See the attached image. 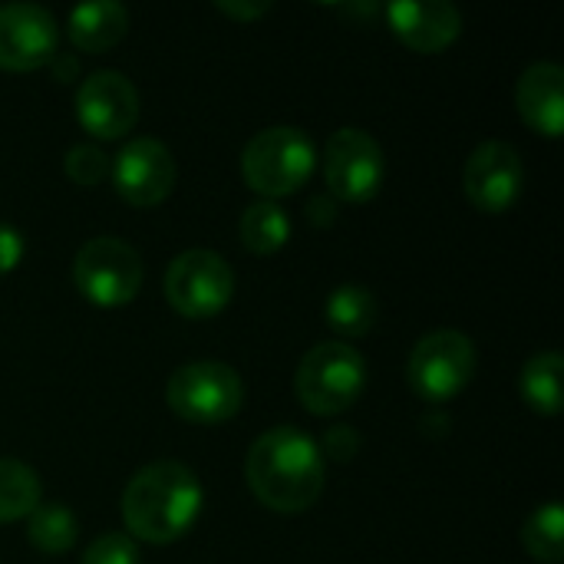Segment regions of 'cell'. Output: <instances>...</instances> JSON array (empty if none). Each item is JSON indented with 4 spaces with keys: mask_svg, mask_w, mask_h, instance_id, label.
Returning <instances> with one entry per match:
<instances>
[{
    "mask_svg": "<svg viewBox=\"0 0 564 564\" xmlns=\"http://www.w3.org/2000/svg\"><path fill=\"white\" fill-rule=\"evenodd\" d=\"M63 169H66V175H69L76 185L93 188V185H99V182L109 175V155H106L99 145L79 142V145H73V149L66 152Z\"/></svg>",
    "mask_w": 564,
    "mask_h": 564,
    "instance_id": "23",
    "label": "cell"
},
{
    "mask_svg": "<svg viewBox=\"0 0 564 564\" xmlns=\"http://www.w3.org/2000/svg\"><path fill=\"white\" fill-rule=\"evenodd\" d=\"M522 545L535 562L562 564L564 558V512L558 502L539 506L522 525Z\"/></svg>",
    "mask_w": 564,
    "mask_h": 564,
    "instance_id": "22",
    "label": "cell"
},
{
    "mask_svg": "<svg viewBox=\"0 0 564 564\" xmlns=\"http://www.w3.org/2000/svg\"><path fill=\"white\" fill-rule=\"evenodd\" d=\"M202 482L175 459L142 466L122 492V522L132 539L149 545H169L182 539L202 516Z\"/></svg>",
    "mask_w": 564,
    "mask_h": 564,
    "instance_id": "2",
    "label": "cell"
},
{
    "mask_svg": "<svg viewBox=\"0 0 564 564\" xmlns=\"http://www.w3.org/2000/svg\"><path fill=\"white\" fill-rule=\"evenodd\" d=\"M165 403L185 423L218 426L238 416L245 403V383L235 373V367L221 360H195L169 377Z\"/></svg>",
    "mask_w": 564,
    "mask_h": 564,
    "instance_id": "5",
    "label": "cell"
},
{
    "mask_svg": "<svg viewBox=\"0 0 564 564\" xmlns=\"http://www.w3.org/2000/svg\"><path fill=\"white\" fill-rule=\"evenodd\" d=\"M245 479L264 509L294 516L321 499L327 469L317 443L307 433L294 426H274L261 433L248 449Z\"/></svg>",
    "mask_w": 564,
    "mask_h": 564,
    "instance_id": "1",
    "label": "cell"
},
{
    "mask_svg": "<svg viewBox=\"0 0 564 564\" xmlns=\"http://www.w3.org/2000/svg\"><path fill=\"white\" fill-rule=\"evenodd\" d=\"M317 449H321V456H330V459H337V463H347V459H354L357 449H360V433H354L350 426H334V430L324 436V443H321Z\"/></svg>",
    "mask_w": 564,
    "mask_h": 564,
    "instance_id": "25",
    "label": "cell"
},
{
    "mask_svg": "<svg viewBox=\"0 0 564 564\" xmlns=\"http://www.w3.org/2000/svg\"><path fill=\"white\" fill-rule=\"evenodd\" d=\"M516 102L522 119L549 135L558 139L564 129V69L558 63H532L516 86Z\"/></svg>",
    "mask_w": 564,
    "mask_h": 564,
    "instance_id": "15",
    "label": "cell"
},
{
    "mask_svg": "<svg viewBox=\"0 0 564 564\" xmlns=\"http://www.w3.org/2000/svg\"><path fill=\"white\" fill-rule=\"evenodd\" d=\"M73 281L76 291L96 307H122L142 288V258L122 238L99 235L76 251Z\"/></svg>",
    "mask_w": 564,
    "mask_h": 564,
    "instance_id": "7",
    "label": "cell"
},
{
    "mask_svg": "<svg viewBox=\"0 0 564 564\" xmlns=\"http://www.w3.org/2000/svg\"><path fill=\"white\" fill-rule=\"evenodd\" d=\"M126 30H129V10L116 0L83 3L66 20V33L73 46L83 53H106L126 36Z\"/></svg>",
    "mask_w": 564,
    "mask_h": 564,
    "instance_id": "16",
    "label": "cell"
},
{
    "mask_svg": "<svg viewBox=\"0 0 564 564\" xmlns=\"http://www.w3.org/2000/svg\"><path fill=\"white\" fill-rule=\"evenodd\" d=\"M317 149L297 126H271L248 139L241 152V175L264 202L294 195L314 172Z\"/></svg>",
    "mask_w": 564,
    "mask_h": 564,
    "instance_id": "4",
    "label": "cell"
},
{
    "mask_svg": "<svg viewBox=\"0 0 564 564\" xmlns=\"http://www.w3.org/2000/svg\"><path fill=\"white\" fill-rule=\"evenodd\" d=\"M241 245L251 251V254H274L288 245L291 238V218L288 212L278 205V202H254L245 208L241 215Z\"/></svg>",
    "mask_w": 564,
    "mask_h": 564,
    "instance_id": "19",
    "label": "cell"
},
{
    "mask_svg": "<svg viewBox=\"0 0 564 564\" xmlns=\"http://www.w3.org/2000/svg\"><path fill=\"white\" fill-rule=\"evenodd\" d=\"M387 23L416 53H440L463 33V13L446 0H397Z\"/></svg>",
    "mask_w": 564,
    "mask_h": 564,
    "instance_id": "14",
    "label": "cell"
},
{
    "mask_svg": "<svg viewBox=\"0 0 564 564\" xmlns=\"http://www.w3.org/2000/svg\"><path fill=\"white\" fill-rule=\"evenodd\" d=\"M387 175L380 142L357 126L330 132L324 145V182L340 202H370Z\"/></svg>",
    "mask_w": 564,
    "mask_h": 564,
    "instance_id": "9",
    "label": "cell"
},
{
    "mask_svg": "<svg viewBox=\"0 0 564 564\" xmlns=\"http://www.w3.org/2000/svg\"><path fill=\"white\" fill-rule=\"evenodd\" d=\"M20 258H23V235L13 225L0 221V274H10L20 264Z\"/></svg>",
    "mask_w": 564,
    "mask_h": 564,
    "instance_id": "26",
    "label": "cell"
},
{
    "mask_svg": "<svg viewBox=\"0 0 564 564\" xmlns=\"http://www.w3.org/2000/svg\"><path fill=\"white\" fill-rule=\"evenodd\" d=\"M367 387V360L354 344L327 340L304 354L294 373L297 403L314 416L347 413Z\"/></svg>",
    "mask_w": 564,
    "mask_h": 564,
    "instance_id": "3",
    "label": "cell"
},
{
    "mask_svg": "<svg viewBox=\"0 0 564 564\" xmlns=\"http://www.w3.org/2000/svg\"><path fill=\"white\" fill-rule=\"evenodd\" d=\"M46 66H50V69L56 73V79H63V83H66V79H73V76H76V69H79L76 56H63L59 50H56V56H53Z\"/></svg>",
    "mask_w": 564,
    "mask_h": 564,
    "instance_id": "28",
    "label": "cell"
},
{
    "mask_svg": "<svg viewBox=\"0 0 564 564\" xmlns=\"http://www.w3.org/2000/svg\"><path fill=\"white\" fill-rule=\"evenodd\" d=\"M59 46V23L36 3L0 7V69L30 73L46 66Z\"/></svg>",
    "mask_w": 564,
    "mask_h": 564,
    "instance_id": "13",
    "label": "cell"
},
{
    "mask_svg": "<svg viewBox=\"0 0 564 564\" xmlns=\"http://www.w3.org/2000/svg\"><path fill=\"white\" fill-rule=\"evenodd\" d=\"M139 89L119 69H96L76 89L79 126L96 139H122L139 122Z\"/></svg>",
    "mask_w": 564,
    "mask_h": 564,
    "instance_id": "10",
    "label": "cell"
},
{
    "mask_svg": "<svg viewBox=\"0 0 564 564\" xmlns=\"http://www.w3.org/2000/svg\"><path fill=\"white\" fill-rule=\"evenodd\" d=\"M215 10L225 13V17H231V20L251 23V20H261L271 10V3H215Z\"/></svg>",
    "mask_w": 564,
    "mask_h": 564,
    "instance_id": "27",
    "label": "cell"
},
{
    "mask_svg": "<svg viewBox=\"0 0 564 564\" xmlns=\"http://www.w3.org/2000/svg\"><path fill=\"white\" fill-rule=\"evenodd\" d=\"M564 360L562 354L555 350H545V354H535L525 367H522V377H519V390H522V400L542 413V416H555L564 403Z\"/></svg>",
    "mask_w": 564,
    "mask_h": 564,
    "instance_id": "18",
    "label": "cell"
},
{
    "mask_svg": "<svg viewBox=\"0 0 564 564\" xmlns=\"http://www.w3.org/2000/svg\"><path fill=\"white\" fill-rule=\"evenodd\" d=\"M40 479L26 463L0 459V525L26 519L40 506Z\"/></svg>",
    "mask_w": 564,
    "mask_h": 564,
    "instance_id": "21",
    "label": "cell"
},
{
    "mask_svg": "<svg viewBox=\"0 0 564 564\" xmlns=\"http://www.w3.org/2000/svg\"><path fill=\"white\" fill-rule=\"evenodd\" d=\"M79 564H139V549L129 535L122 532H106L99 535Z\"/></svg>",
    "mask_w": 564,
    "mask_h": 564,
    "instance_id": "24",
    "label": "cell"
},
{
    "mask_svg": "<svg viewBox=\"0 0 564 564\" xmlns=\"http://www.w3.org/2000/svg\"><path fill=\"white\" fill-rule=\"evenodd\" d=\"M235 294V274L215 251H182L165 271V301L188 321H208L228 307Z\"/></svg>",
    "mask_w": 564,
    "mask_h": 564,
    "instance_id": "8",
    "label": "cell"
},
{
    "mask_svg": "<svg viewBox=\"0 0 564 564\" xmlns=\"http://www.w3.org/2000/svg\"><path fill=\"white\" fill-rule=\"evenodd\" d=\"M324 321L340 337H364L380 321V301L364 284H340L324 301Z\"/></svg>",
    "mask_w": 564,
    "mask_h": 564,
    "instance_id": "17",
    "label": "cell"
},
{
    "mask_svg": "<svg viewBox=\"0 0 564 564\" xmlns=\"http://www.w3.org/2000/svg\"><path fill=\"white\" fill-rule=\"evenodd\" d=\"M525 185V169H522V155L516 145L509 142H482L473 149V155L466 159V172H463V188L469 195V202L486 212V215H502L509 212Z\"/></svg>",
    "mask_w": 564,
    "mask_h": 564,
    "instance_id": "11",
    "label": "cell"
},
{
    "mask_svg": "<svg viewBox=\"0 0 564 564\" xmlns=\"http://www.w3.org/2000/svg\"><path fill=\"white\" fill-rule=\"evenodd\" d=\"M112 185L116 192L135 208L162 205L175 188V159L172 152L149 135L129 139L112 162Z\"/></svg>",
    "mask_w": 564,
    "mask_h": 564,
    "instance_id": "12",
    "label": "cell"
},
{
    "mask_svg": "<svg viewBox=\"0 0 564 564\" xmlns=\"http://www.w3.org/2000/svg\"><path fill=\"white\" fill-rule=\"evenodd\" d=\"M476 373V344L463 330H433L420 337L406 360V383L426 403L456 400Z\"/></svg>",
    "mask_w": 564,
    "mask_h": 564,
    "instance_id": "6",
    "label": "cell"
},
{
    "mask_svg": "<svg viewBox=\"0 0 564 564\" xmlns=\"http://www.w3.org/2000/svg\"><path fill=\"white\" fill-rule=\"evenodd\" d=\"M79 525L76 516L66 506L56 502H40L30 516H26V539L36 552L43 555H63L76 545Z\"/></svg>",
    "mask_w": 564,
    "mask_h": 564,
    "instance_id": "20",
    "label": "cell"
}]
</instances>
